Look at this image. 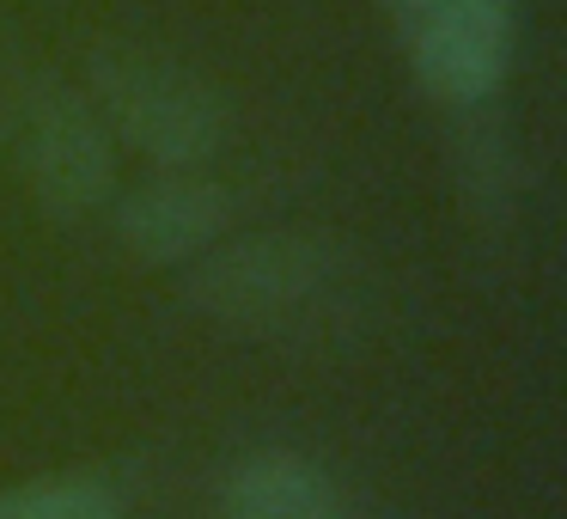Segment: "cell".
I'll list each match as a JSON object with an SVG mask.
<instances>
[{"mask_svg": "<svg viewBox=\"0 0 567 519\" xmlns=\"http://www.w3.org/2000/svg\"><path fill=\"white\" fill-rule=\"evenodd\" d=\"M189 299L250 336H318L342 318V275L311 238H245L189 275Z\"/></svg>", "mask_w": 567, "mask_h": 519, "instance_id": "1", "label": "cell"}, {"mask_svg": "<svg viewBox=\"0 0 567 519\" xmlns=\"http://www.w3.org/2000/svg\"><path fill=\"white\" fill-rule=\"evenodd\" d=\"M7 147H13L25 184L43 196V208L74 221L92 214L111 190V153L92 123V111L50 74H19V86L7 92Z\"/></svg>", "mask_w": 567, "mask_h": 519, "instance_id": "2", "label": "cell"}, {"mask_svg": "<svg viewBox=\"0 0 567 519\" xmlns=\"http://www.w3.org/2000/svg\"><path fill=\"white\" fill-rule=\"evenodd\" d=\"M99 99L128 141L165 165H202L226 135V111L189 68L147 50H116L99 62Z\"/></svg>", "mask_w": 567, "mask_h": 519, "instance_id": "3", "label": "cell"}, {"mask_svg": "<svg viewBox=\"0 0 567 519\" xmlns=\"http://www.w3.org/2000/svg\"><path fill=\"white\" fill-rule=\"evenodd\" d=\"M518 0H415L409 55L440 99H488L513 55Z\"/></svg>", "mask_w": 567, "mask_h": 519, "instance_id": "4", "label": "cell"}, {"mask_svg": "<svg viewBox=\"0 0 567 519\" xmlns=\"http://www.w3.org/2000/svg\"><path fill=\"white\" fill-rule=\"evenodd\" d=\"M226 214H233V202L220 184L172 172L159 184H141L123 202V245H135L147 263H184L220 238Z\"/></svg>", "mask_w": 567, "mask_h": 519, "instance_id": "5", "label": "cell"}, {"mask_svg": "<svg viewBox=\"0 0 567 519\" xmlns=\"http://www.w3.org/2000/svg\"><path fill=\"white\" fill-rule=\"evenodd\" d=\"M220 519H342L330 477L293 452H257L226 477Z\"/></svg>", "mask_w": 567, "mask_h": 519, "instance_id": "6", "label": "cell"}, {"mask_svg": "<svg viewBox=\"0 0 567 519\" xmlns=\"http://www.w3.org/2000/svg\"><path fill=\"white\" fill-rule=\"evenodd\" d=\"M0 519H116V495L104 482H31L0 495Z\"/></svg>", "mask_w": 567, "mask_h": 519, "instance_id": "7", "label": "cell"}, {"mask_svg": "<svg viewBox=\"0 0 567 519\" xmlns=\"http://www.w3.org/2000/svg\"><path fill=\"white\" fill-rule=\"evenodd\" d=\"M403 7H415V0H403Z\"/></svg>", "mask_w": 567, "mask_h": 519, "instance_id": "8", "label": "cell"}]
</instances>
